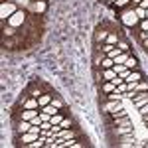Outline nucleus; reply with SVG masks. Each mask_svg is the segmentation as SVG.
<instances>
[{"instance_id": "f257e3e1", "label": "nucleus", "mask_w": 148, "mask_h": 148, "mask_svg": "<svg viewBox=\"0 0 148 148\" xmlns=\"http://www.w3.org/2000/svg\"><path fill=\"white\" fill-rule=\"evenodd\" d=\"M121 22L125 24V26H128V28H136L138 26L140 20H138V16H136V12H134V6H132V4L121 10Z\"/></svg>"}, {"instance_id": "f03ea898", "label": "nucleus", "mask_w": 148, "mask_h": 148, "mask_svg": "<svg viewBox=\"0 0 148 148\" xmlns=\"http://www.w3.org/2000/svg\"><path fill=\"white\" fill-rule=\"evenodd\" d=\"M26 20H28L26 12H24V10H16L10 18L6 20V22H8V26H12V28H18V26H24V24H26Z\"/></svg>"}, {"instance_id": "7ed1b4c3", "label": "nucleus", "mask_w": 148, "mask_h": 148, "mask_svg": "<svg viewBox=\"0 0 148 148\" xmlns=\"http://www.w3.org/2000/svg\"><path fill=\"white\" fill-rule=\"evenodd\" d=\"M16 10H18V8H16L12 2H8V4H6V2H2V6H0V16H2V20H8Z\"/></svg>"}, {"instance_id": "20e7f679", "label": "nucleus", "mask_w": 148, "mask_h": 148, "mask_svg": "<svg viewBox=\"0 0 148 148\" xmlns=\"http://www.w3.org/2000/svg\"><path fill=\"white\" fill-rule=\"evenodd\" d=\"M121 103L123 101H109V99H105V103H103V113H114V111H116V109H121V107H123V105H121Z\"/></svg>"}, {"instance_id": "39448f33", "label": "nucleus", "mask_w": 148, "mask_h": 148, "mask_svg": "<svg viewBox=\"0 0 148 148\" xmlns=\"http://www.w3.org/2000/svg\"><path fill=\"white\" fill-rule=\"evenodd\" d=\"M57 136H61V138H65V140H69V138H79L81 136V130L79 128H61V132L57 134Z\"/></svg>"}, {"instance_id": "423d86ee", "label": "nucleus", "mask_w": 148, "mask_h": 148, "mask_svg": "<svg viewBox=\"0 0 148 148\" xmlns=\"http://www.w3.org/2000/svg\"><path fill=\"white\" fill-rule=\"evenodd\" d=\"M109 34H111V32H109L105 26H99V28H97V32H95V44H105Z\"/></svg>"}, {"instance_id": "0eeeda50", "label": "nucleus", "mask_w": 148, "mask_h": 148, "mask_svg": "<svg viewBox=\"0 0 148 148\" xmlns=\"http://www.w3.org/2000/svg\"><path fill=\"white\" fill-rule=\"evenodd\" d=\"M113 134H116V136H126V134H132V125H119V126H114Z\"/></svg>"}, {"instance_id": "6e6552de", "label": "nucleus", "mask_w": 148, "mask_h": 148, "mask_svg": "<svg viewBox=\"0 0 148 148\" xmlns=\"http://www.w3.org/2000/svg\"><path fill=\"white\" fill-rule=\"evenodd\" d=\"M38 136H40V134H34L32 130H30V132H24L22 136H20V144H22V146L26 148L28 144H32L34 140H38Z\"/></svg>"}, {"instance_id": "1a4fd4ad", "label": "nucleus", "mask_w": 148, "mask_h": 148, "mask_svg": "<svg viewBox=\"0 0 148 148\" xmlns=\"http://www.w3.org/2000/svg\"><path fill=\"white\" fill-rule=\"evenodd\" d=\"M132 103H134V107H136V109H140L142 105H146V103H148V91L136 93V97L132 99Z\"/></svg>"}, {"instance_id": "9d476101", "label": "nucleus", "mask_w": 148, "mask_h": 148, "mask_svg": "<svg viewBox=\"0 0 148 148\" xmlns=\"http://www.w3.org/2000/svg\"><path fill=\"white\" fill-rule=\"evenodd\" d=\"M144 79V75H142V71L140 69H132L130 73H128V77H126V83H138V81Z\"/></svg>"}, {"instance_id": "9b49d317", "label": "nucleus", "mask_w": 148, "mask_h": 148, "mask_svg": "<svg viewBox=\"0 0 148 148\" xmlns=\"http://www.w3.org/2000/svg\"><path fill=\"white\" fill-rule=\"evenodd\" d=\"M30 128H32V123H30V121H18L16 132H18V134H24V132H30Z\"/></svg>"}, {"instance_id": "f8f14e48", "label": "nucleus", "mask_w": 148, "mask_h": 148, "mask_svg": "<svg viewBox=\"0 0 148 148\" xmlns=\"http://www.w3.org/2000/svg\"><path fill=\"white\" fill-rule=\"evenodd\" d=\"M105 57H107V53H103L101 49H95V53H93V67H101Z\"/></svg>"}, {"instance_id": "ddd939ff", "label": "nucleus", "mask_w": 148, "mask_h": 148, "mask_svg": "<svg viewBox=\"0 0 148 148\" xmlns=\"http://www.w3.org/2000/svg\"><path fill=\"white\" fill-rule=\"evenodd\" d=\"M53 95H56V93H42V95L38 97V101H40V109L46 107V105H49L51 99H53Z\"/></svg>"}, {"instance_id": "4468645a", "label": "nucleus", "mask_w": 148, "mask_h": 148, "mask_svg": "<svg viewBox=\"0 0 148 148\" xmlns=\"http://www.w3.org/2000/svg\"><path fill=\"white\" fill-rule=\"evenodd\" d=\"M22 109H40V101H38V97H28L26 103L22 105Z\"/></svg>"}, {"instance_id": "2eb2a0df", "label": "nucleus", "mask_w": 148, "mask_h": 148, "mask_svg": "<svg viewBox=\"0 0 148 148\" xmlns=\"http://www.w3.org/2000/svg\"><path fill=\"white\" fill-rule=\"evenodd\" d=\"M103 71V81H114L119 75H116V71H114L113 67L111 69H101Z\"/></svg>"}, {"instance_id": "dca6fc26", "label": "nucleus", "mask_w": 148, "mask_h": 148, "mask_svg": "<svg viewBox=\"0 0 148 148\" xmlns=\"http://www.w3.org/2000/svg\"><path fill=\"white\" fill-rule=\"evenodd\" d=\"M114 89H116V85H114L113 81H103L101 83V91L107 95V93H113Z\"/></svg>"}, {"instance_id": "f3484780", "label": "nucleus", "mask_w": 148, "mask_h": 148, "mask_svg": "<svg viewBox=\"0 0 148 148\" xmlns=\"http://www.w3.org/2000/svg\"><path fill=\"white\" fill-rule=\"evenodd\" d=\"M125 65L130 69V71H132V69H138V59L132 56V53H130V56H128V59L125 61Z\"/></svg>"}, {"instance_id": "a211bd4d", "label": "nucleus", "mask_w": 148, "mask_h": 148, "mask_svg": "<svg viewBox=\"0 0 148 148\" xmlns=\"http://www.w3.org/2000/svg\"><path fill=\"white\" fill-rule=\"evenodd\" d=\"M119 42H121V36L116 34V32H111V34L107 36V42H105V44H111V46H116Z\"/></svg>"}, {"instance_id": "6ab92c4d", "label": "nucleus", "mask_w": 148, "mask_h": 148, "mask_svg": "<svg viewBox=\"0 0 148 148\" xmlns=\"http://www.w3.org/2000/svg\"><path fill=\"white\" fill-rule=\"evenodd\" d=\"M51 105H53L56 109H59V111H65V103H63V99H61V97H57V95H53Z\"/></svg>"}, {"instance_id": "aec40b11", "label": "nucleus", "mask_w": 148, "mask_h": 148, "mask_svg": "<svg viewBox=\"0 0 148 148\" xmlns=\"http://www.w3.org/2000/svg\"><path fill=\"white\" fill-rule=\"evenodd\" d=\"M130 4H132V0H116V2H114L113 4V8L114 10H123V8H126V6H130Z\"/></svg>"}, {"instance_id": "412c9836", "label": "nucleus", "mask_w": 148, "mask_h": 148, "mask_svg": "<svg viewBox=\"0 0 148 148\" xmlns=\"http://www.w3.org/2000/svg\"><path fill=\"white\" fill-rule=\"evenodd\" d=\"M32 10L36 14H44L46 12V2H32Z\"/></svg>"}, {"instance_id": "4be33fe9", "label": "nucleus", "mask_w": 148, "mask_h": 148, "mask_svg": "<svg viewBox=\"0 0 148 148\" xmlns=\"http://www.w3.org/2000/svg\"><path fill=\"white\" fill-rule=\"evenodd\" d=\"M128 56H130V51H123L121 56H116V57H114V63H125L126 59H128Z\"/></svg>"}, {"instance_id": "5701e85b", "label": "nucleus", "mask_w": 148, "mask_h": 148, "mask_svg": "<svg viewBox=\"0 0 148 148\" xmlns=\"http://www.w3.org/2000/svg\"><path fill=\"white\" fill-rule=\"evenodd\" d=\"M114 65V59H111V57H105L101 63V69H111Z\"/></svg>"}, {"instance_id": "b1692460", "label": "nucleus", "mask_w": 148, "mask_h": 148, "mask_svg": "<svg viewBox=\"0 0 148 148\" xmlns=\"http://www.w3.org/2000/svg\"><path fill=\"white\" fill-rule=\"evenodd\" d=\"M134 12H136L138 20H144V18H146V10H144L142 6H134Z\"/></svg>"}, {"instance_id": "393cba45", "label": "nucleus", "mask_w": 148, "mask_h": 148, "mask_svg": "<svg viewBox=\"0 0 148 148\" xmlns=\"http://www.w3.org/2000/svg\"><path fill=\"white\" fill-rule=\"evenodd\" d=\"M121 53H123V51H121V47H119V46H114L113 49H111V51L107 53V57H111V59H114V57H116V56H121Z\"/></svg>"}, {"instance_id": "a878e982", "label": "nucleus", "mask_w": 148, "mask_h": 148, "mask_svg": "<svg viewBox=\"0 0 148 148\" xmlns=\"http://www.w3.org/2000/svg\"><path fill=\"white\" fill-rule=\"evenodd\" d=\"M61 126H63V128H71V126H73V119H71V116H63Z\"/></svg>"}, {"instance_id": "bb28decb", "label": "nucleus", "mask_w": 148, "mask_h": 148, "mask_svg": "<svg viewBox=\"0 0 148 148\" xmlns=\"http://www.w3.org/2000/svg\"><path fill=\"white\" fill-rule=\"evenodd\" d=\"M116 46L121 47V51H130V46H128V42H125V40H121Z\"/></svg>"}, {"instance_id": "cd10ccee", "label": "nucleus", "mask_w": 148, "mask_h": 148, "mask_svg": "<svg viewBox=\"0 0 148 148\" xmlns=\"http://www.w3.org/2000/svg\"><path fill=\"white\" fill-rule=\"evenodd\" d=\"M138 30L148 32V18H144V20H140V22H138Z\"/></svg>"}, {"instance_id": "c85d7f7f", "label": "nucleus", "mask_w": 148, "mask_h": 148, "mask_svg": "<svg viewBox=\"0 0 148 148\" xmlns=\"http://www.w3.org/2000/svg\"><path fill=\"white\" fill-rule=\"evenodd\" d=\"M138 113H140V116H144V114H148V103H146V105H142V107L138 109Z\"/></svg>"}, {"instance_id": "c756f323", "label": "nucleus", "mask_w": 148, "mask_h": 148, "mask_svg": "<svg viewBox=\"0 0 148 148\" xmlns=\"http://www.w3.org/2000/svg\"><path fill=\"white\" fill-rule=\"evenodd\" d=\"M140 44H142V47H144V49H148V38H144V40H142Z\"/></svg>"}, {"instance_id": "7c9ffc66", "label": "nucleus", "mask_w": 148, "mask_h": 148, "mask_svg": "<svg viewBox=\"0 0 148 148\" xmlns=\"http://www.w3.org/2000/svg\"><path fill=\"white\" fill-rule=\"evenodd\" d=\"M101 2H103V4H109V6H113L116 0H101Z\"/></svg>"}, {"instance_id": "2f4dec72", "label": "nucleus", "mask_w": 148, "mask_h": 148, "mask_svg": "<svg viewBox=\"0 0 148 148\" xmlns=\"http://www.w3.org/2000/svg\"><path fill=\"white\" fill-rule=\"evenodd\" d=\"M138 6H142V8H144V10H146V8H148V0H142V2H140V4H138Z\"/></svg>"}, {"instance_id": "473e14b6", "label": "nucleus", "mask_w": 148, "mask_h": 148, "mask_svg": "<svg viewBox=\"0 0 148 148\" xmlns=\"http://www.w3.org/2000/svg\"><path fill=\"white\" fill-rule=\"evenodd\" d=\"M140 2H142V0H132V6H138Z\"/></svg>"}, {"instance_id": "72a5a7b5", "label": "nucleus", "mask_w": 148, "mask_h": 148, "mask_svg": "<svg viewBox=\"0 0 148 148\" xmlns=\"http://www.w3.org/2000/svg\"><path fill=\"white\" fill-rule=\"evenodd\" d=\"M142 121H144V123L148 125V114H144V116H142Z\"/></svg>"}, {"instance_id": "f704fd0d", "label": "nucleus", "mask_w": 148, "mask_h": 148, "mask_svg": "<svg viewBox=\"0 0 148 148\" xmlns=\"http://www.w3.org/2000/svg\"><path fill=\"white\" fill-rule=\"evenodd\" d=\"M32 2H46V0H32Z\"/></svg>"}, {"instance_id": "c9c22d12", "label": "nucleus", "mask_w": 148, "mask_h": 148, "mask_svg": "<svg viewBox=\"0 0 148 148\" xmlns=\"http://www.w3.org/2000/svg\"><path fill=\"white\" fill-rule=\"evenodd\" d=\"M146 18H148V8H146Z\"/></svg>"}, {"instance_id": "e433bc0d", "label": "nucleus", "mask_w": 148, "mask_h": 148, "mask_svg": "<svg viewBox=\"0 0 148 148\" xmlns=\"http://www.w3.org/2000/svg\"><path fill=\"white\" fill-rule=\"evenodd\" d=\"M146 34H148V32H146Z\"/></svg>"}]
</instances>
